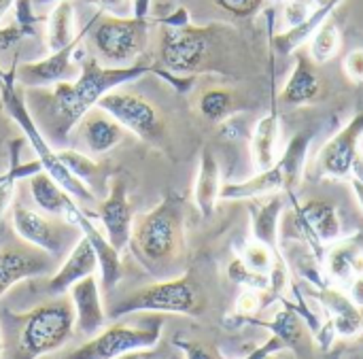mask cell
<instances>
[{
	"label": "cell",
	"instance_id": "6da1fadb",
	"mask_svg": "<svg viewBox=\"0 0 363 359\" xmlns=\"http://www.w3.org/2000/svg\"><path fill=\"white\" fill-rule=\"evenodd\" d=\"M149 72L162 77L164 68L143 62L132 66H104L98 57L85 53L81 60V72L74 81H60L47 87H28L23 100L49 145H64L81 117L91 111L104 94Z\"/></svg>",
	"mask_w": 363,
	"mask_h": 359
},
{
	"label": "cell",
	"instance_id": "7a4b0ae2",
	"mask_svg": "<svg viewBox=\"0 0 363 359\" xmlns=\"http://www.w3.org/2000/svg\"><path fill=\"white\" fill-rule=\"evenodd\" d=\"M74 332L68 298L45 302L28 313L0 309V359H38L62 349Z\"/></svg>",
	"mask_w": 363,
	"mask_h": 359
},
{
	"label": "cell",
	"instance_id": "3957f363",
	"mask_svg": "<svg viewBox=\"0 0 363 359\" xmlns=\"http://www.w3.org/2000/svg\"><path fill=\"white\" fill-rule=\"evenodd\" d=\"M130 245L138 260L149 268H164L179 260L185 247V211L183 198L177 194L164 196V200L134 217Z\"/></svg>",
	"mask_w": 363,
	"mask_h": 359
},
{
	"label": "cell",
	"instance_id": "277c9868",
	"mask_svg": "<svg viewBox=\"0 0 363 359\" xmlns=\"http://www.w3.org/2000/svg\"><path fill=\"white\" fill-rule=\"evenodd\" d=\"M0 100L4 111L11 115V119L17 123V128L23 132L26 140L30 143V147L34 149V155L38 158V162L43 164V170L57 183L62 185V189L81 204H96V194L91 187H87L83 181H79L57 158V151H53V147L49 145V140L43 136V132L38 130V126L34 123L23 96L17 89V62H13V66L9 70L0 68Z\"/></svg>",
	"mask_w": 363,
	"mask_h": 359
},
{
	"label": "cell",
	"instance_id": "5b68a950",
	"mask_svg": "<svg viewBox=\"0 0 363 359\" xmlns=\"http://www.w3.org/2000/svg\"><path fill=\"white\" fill-rule=\"evenodd\" d=\"M225 26H162L160 36V66L179 77H196L211 70L215 49Z\"/></svg>",
	"mask_w": 363,
	"mask_h": 359
},
{
	"label": "cell",
	"instance_id": "8992f818",
	"mask_svg": "<svg viewBox=\"0 0 363 359\" xmlns=\"http://www.w3.org/2000/svg\"><path fill=\"white\" fill-rule=\"evenodd\" d=\"M313 140V130L298 132L289 145L285 147L283 155L266 170H259L255 177L238 183H225L221 187V200H253V198H270L281 194H291L304 172L308 145Z\"/></svg>",
	"mask_w": 363,
	"mask_h": 359
},
{
	"label": "cell",
	"instance_id": "52a82bcc",
	"mask_svg": "<svg viewBox=\"0 0 363 359\" xmlns=\"http://www.w3.org/2000/svg\"><path fill=\"white\" fill-rule=\"evenodd\" d=\"M206 309V300L202 287L194 279V275H183L179 279L160 281L147 287H140L119 300L108 317L119 319L134 313H170V315H189L198 317Z\"/></svg>",
	"mask_w": 363,
	"mask_h": 359
},
{
	"label": "cell",
	"instance_id": "ba28073f",
	"mask_svg": "<svg viewBox=\"0 0 363 359\" xmlns=\"http://www.w3.org/2000/svg\"><path fill=\"white\" fill-rule=\"evenodd\" d=\"M151 23H155V19L96 13L89 28V40L104 66H132L147 49Z\"/></svg>",
	"mask_w": 363,
	"mask_h": 359
},
{
	"label": "cell",
	"instance_id": "9c48e42d",
	"mask_svg": "<svg viewBox=\"0 0 363 359\" xmlns=\"http://www.w3.org/2000/svg\"><path fill=\"white\" fill-rule=\"evenodd\" d=\"M96 106L108 113L115 121L123 126V130H130L147 145L155 149H166L168 145L166 119L160 113V109L153 102H149L145 96L115 87L108 94H104Z\"/></svg>",
	"mask_w": 363,
	"mask_h": 359
},
{
	"label": "cell",
	"instance_id": "30bf717a",
	"mask_svg": "<svg viewBox=\"0 0 363 359\" xmlns=\"http://www.w3.org/2000/svg\"><path fill=\"white\" fill-rule=\"evenodd\" d=\"M162 330L164 319L160 315H155L147 328H128L115 324L89 338L83 347H79L64 359H115L132 349L155 347L162 338Z\"/></svg>",
	"mask_w": 363,
	"mask_h": 359
},
{
	"label": "cell",
	"instance_id": "8fae6325",
	"mask_svg": "<svg viewBox=\"0 0 363 359\" xmlns=\"http://www.w3.org/2000/svg\"><path fill=\"white\" fill-rule=\"evenodd\" d=\"M363 138V113H357L336 136H332L317 155V168L334 181H349Z\"/></svg>",
	"mask_w": 363,
	"mask_h": 359
},
{
	"label": "cell",
	"instance_id": "7c38bea8",
	"mask_svg": "<svg viewBox=\"0 0 363 359\" xmlns=\"http://www.w3.org/2000/svg\"><path fill=\"white\" fill-rule=\"evenodd\" d=\"M98 219L102 221L108 243L117 251H123L130 245L134 223V211L130 204V194L123 177L115 175L108 179V196L102 202H98Z\"/></svg>",
	"mask_w": 363,
	"mask_h": 359
},
{
	"label": "cell",
	"instance_id": "4fadbf2b",
	"mask_svg": "<svg viewBox=\"0 0 363 359\" xmlns=\"http://www.w3.org/2000/svg\"><path fill=\"white\" fill-rule=\"evenodd\" d=\"M11 221L15 234L30 247L40 249L43 253L51 258H60L66 249V232L62 226H57L47 215L28 209L23 204H13Z\"/></svg>",
	"mask_w": 363,
	"mask_h": 359
},
{
	"label": "cell",
	"instance_id": "5bb4252c",
	"mask_svg": "<svg viewBox=\"0 0 363 359\" xmlns=\"http://www.w3.org/2000/svg\"><path fill=\"white\" fill-rule=\"evenodd\" d=\"M94 23V17L87 21V26L77 34V38L62 47L60 51H51L47 57L38 60V62H23L17 64V83L23 87H47L60 81H66L72 72V62H74V53L81 45V40L89 34V28Z\"/></svg>",
	"mask_w": 363,
	"mask_h": 359
},
{
	"label": "cell",
	"instance_id": "9a60e30c",
	"mask_svg": "<svg viewBox=\"0 0 363 359\" xmlns=\"http://www.w3.org/2000/svg\"><path fill=\"white\" fill-rule=\"evenodd\" d=\"M66 221L70 226H77L83 232V236L91 243L94 253H96V260H98V268H100V275H102V292L104 294H111L119 285V281L123 277L121 251H117L108 243L106 234H102V230L89 219V215L83 209H79V206L72 209Z\"/></svg>",
	"mask_w": 363,
	"mask_h": 359
},
{
	"label": "cell",
	"instance_id": "2e32d148",
	"mask_svg": "<svg viewBox=\"0 0 363 359\" xmlns=\"http://www.w3.org/2000/svg\"><path fill=\"white\" fill-rule=\"evenodd\" d=\"M70 302L74 309V330L87 338L100 334L106 326V313L102 309L96 275H89L70 287Z\"/></svg>",
	"mask_w": 363,
	"mask_h": 359
},
{
	"label": "cell",
	"instance_id": "e0dca14e",
	"mask_svg": "<svg viewBox=\"0 0 363 359\" xmlns=\"http://www.w3.org/2000/svg\"><path fill=\"white\" fill-rule=\"evenodd\" d=\"M323 81L313 62L311 53L302 47L296 49V66L281 92V102L287 106H304L313 104L323 96Z\"/></svg>",
	"mask_w": 363,
	"mask_h": 359
},
{
	"label": "cell",
	"instance_id": "ac0fdd59",
	"mask_svg": "<svg viewBox=\"0 0 363 359\" xmlns=\"http://www.w3.org/2000/svg\"><path fill=\"white\" fill-rule=\"evenodd\" d=\"M74 130L89 155H104L123 140V126L98 106L87 111Z\"/></svg>",
	"mask_w": 363,
	"mask_h": 359
},
{
	"label": "cell",
	"instance_id": "d6986e66",
	"mask_svg": "<svg viewBox=\"0 0 363 359\" xmlns=\"http://www.w3.org/2000/svg\"><path fill=\"white\" fill-rule=\"evenodd\" d=\"M53 260L47 253H36L19 247H6L0 251V298L17 283L45 275Z\"/></svg>",
	"mask_w": 363,
	"mask_h": 359
},
{
	"label": "cell",
	"instance_id": "ffe728a7",
	"mask_svg": "<svg viewBox=\"0 0 363 359\" xmlns=\"http://www.w3.org/2000/svg\"><path fill=\"white\" fill-rule=\"evenodd\" d=\"M98 270V260H96V253H94V247L91 243L81 236L77 241V245L72 247V251L68 253L66 262L57 268V272L49 279L47 283V294L51 296H62L66 294L74 283H79L81 279L89 277V275H96Z\"/></svg>",
	"mask_w": 363,
	"mask_h": 359
},
{
	"label": "cell",
	"instance_id": "44dd1931",
	"mask_svg": "<svg viewBox=\"0 0 363 359\" xmlns=\"http://www.w3.org/2000/svg\"><path fill=\"white\" fill-rule=\"evenodd\" d=\"M279 138H281L279 94H277V83H274V74H272V104H270V113L257 121L253 138H251V153H253V164H255L257 172L270 168L279 160V155H277Z\"/></svg>",
	"mask_w": 363,
	"mask_h": 359
},
{
	"label": "cell",
	"instance_id": "7402d4cb",
	"mask_svg": "<svg viewBox=\"0 0 363 359\" xmlns=\"http://www.w3.org/2000/svg\"><path fill=\"white\" fill-rule=\"evenodd\" d=\"M315 298L323 304V309L330 313V319L336 328V334L342 338H353L363 332V309L355 306L349 296H345L340 289L325 285L315 292Z\"/></svg>",
	"mask_w": 363,
	"mask_h": 359
},
{
	"label": "cell",
	"instance_id": "603a6c76",
	"mask_svg": "<svg viewBox=\"0 0 363 359\" xmlns=\"http://www.w3.org/2000/svg\"><path fill=\"white\" fill-rule=\"evenodd\" d=\"M328 277L332 281L349 285L355 277L363 275V236L355 234L351 238H340L325 253Z\"/></svg>",
	"mask_w": 363,
	"mask_h": 359
},
{
	"label": "cell",
	"instance_id": "cb8c5ba5",
	"mask_svg": "<svg viewBox=\"0 0 363 359\" xmlns=\"http://www.w3.org/2000/svg\"><path fill=\"white\" fill-rule=\"evenodd\" d=\"M221 168L211 147H204L200 153L198 175L194 183V202L202 217H211L217 209V202L221 200Z\"/></svg>",
	"mask_w": 363,
	"mask_h": 359
},
{
	"label": "cell",
	"instance_id": "d4e9b609",
	"mask_svg": "<svg viewBox=\"0 0 363 359\" xmlns=\"http://www.w3.org/2000/svg\"><path fill=\"white\" fill-rule=\"evenodd\" d=\"M30 194H32L36 206L43 213L51 215V217L68 219L70 211L77 209V202L45 170H40V172H36V175L30 177Z\"/></svg>",
	"mask_w": 363,
	"mask_h": 359
},
{
	"label": "cell",
	"instance_id": "484cf974",
	"mask_svg": "<svg viewBox=\"0 0 363 359\" xmlns=\"http://www.w3.org/2000/svg\"><path fill=\"white\" fill-rule=\"evenodd\" d=\"M340 2H342V0H325L319 9L313 11V15H311L306 21H302L300 26L287 28L285 32L277 34V36L272 38L274 49H277L281 55L294 53V51H296L298 47H302L306 40H311V36L319 30V26H321L325 19L332 17V13L340 6Z\"/></svg>",
	"mask_w": 363,
	"mask_h": 359
},
{
	"label": "cell",
	"instance_id": "4316f807",
	"mask_svg": "<svg viewBox=\"0 0 363 359\" xmlns=\"http://www.w3.org/2000/svg\"><path fill=\"white\" fill-rule=\"evenodd\" d=\"M281 211H283V198L281 196H270L268 202L259 204H251V232L253 238L264 243L266 247H270L277 255L281 253V245H279V219H281Z\"/></svg>",
	"mask_w": 363,
	"mask_h": 359
},
{
	"label": "cell",
	"instance_id": "83f0119b",
	"mask_svg": "<svg viewBox=\"0 0 363 359\" xmlns=\"http://www.w3.org/2000/svg\"><path fill=\"white\" fill-rule=\"evenodd\" d=\"M77 38V23H74V4L70 0L55 2L51 15L47 17V32L45 43L49 51H60L62 47L70 45Z\"/></svg>",
	"mask_w": 363,
	"mask_h": 359
},
{
	"label": "cell",
	"instance_id": "f1b7e54d",
	"mask_svg": "<svg viewBox=\"0 0 363 359\" xmlns=\"http://www.w3.org/2000/svg\"><path fill=\"white\" fill-rule=\"evenodd\" d=\"M238 321L253 324V326L270 330L272 336H277L287 349H298V345L302 343V336H304L302 317L291 306H287L285 302H283V311H279L272 321H262V319H255V317H247V319H238Z\"/></svg>",
	"mask_w": 363,
	"mask_h": 359
},
{
	"label": "cell",
	"instance_id": "f546056e",
	"mask_svg": "<svg viewBox=\"0 0 363 359\" xmlns=\"http://www.w3.org/2000/svg\"><path fill=\"white\" fill-rule=\"evenodd\" d=\"M19 147L21 143L19 140H13L11 143V166L9 170L4 172V177H0V215L11 206L13 202V196H15V183L23 177H32L36 172L43 170V164L38 160L34 162H28V164H19Z\"/></svg>",
	"mask_w": 363,
	"mask_h": 359
},
{
	"label": "cell",
	"instance_id": "4dcf8cb0",
	"mask_svg": "<svg viewBox=\"0 0 363 359\" xmlns=\"http://www.w3.org/2000/svg\"><path fill=\"white\" fill-rule=\"evenodd\" d=\"M198 111L211 123L225 121L236 111V94L230 87H208L200 94Z\"/></svg>",
	"mask_w": 363,
	"mask_h": 359
},
{
	"label": "cell",
	"instance_id": "1f68e13d",
	"mask_svg": "<svg viewBox=\"0 0 363 359\" xmlns=\"http://www.w3.org/2000/svg\"><path fill=\"white\" fill-rule=\"evenodd\" d=\"M340 43H342L340 30H338L336 21L330 17V19H325V21L319 26V30L311 36L308 53H311V57H313L315 64H325V62H330V60L338 53Z\"/></svg>",
	"mask_w": 363,
	"mask_h": 359
},
{
	"label": "cell",
	"instance_id": "d6a6232c",
	"mask_svg": "<svg viewBox=\"0 0 363 359\" xmlns=\"http://www.w3.org/2000/svg\"><path fill=\"white\" fill-rule=\"evenodd\" d=\"M57 158L62 160V164L79 179L83 181L87 187H91L89 183L98 177L100 172V164L89 155V153H81L77 149H60Z\"/></svg>",
	"mask_w": 363,
	"mask_h": 359
},
{
	"label": "cell",
	"instance_id": "836d02e7",
	"mask_svg": "<svg viewBox=\"0 0 363 359\" xmlns=\"http://www.w3.org/2000/svg\"><path fill=\"white\" fill-rule=\"evenodd\" d=\"M277 258L279 255L270 247H266L264 243H259L255 238L251 243H247V247H245V251L240 255V260L245 262L247 268H251L255 272H264V275H270Z\"/></svg>",
	"mask_w": 363,
	"mask_h": 359
},
{
	"label": "cell",
	"instance_id": "e575fe53",
	"mask_svg": "<svg viewBox=\"0 0 363 359\" xmlns=\"http://www.w3.org/2000/svg\"><path fill=\"white\" fill-rule=\"evenodd\" d=\"M228 277L230 281L242 285L245 289H257V292H266L268 289V283H270V275H264V272H255L251 268L245 266V262L240 258H236L230 266H228Z\"/></svg>",
	"mask_w": 363,
	"mask_h": 359
},
{
	"label": "cell",
	"instance_id": "d590c367",
	"mask_svg": "<svg viewBox=\"0 0 363 359\" xmlns=\"http://www.w3.org/2000/svg\"><path fill=\"white\" fill-rule=\"evenodd\" d=\"M213 2L238 19H251L264 9V0H213Z\"/></svg>",
	"mask_w": 363,
	"mask_h": 359
},
{
	"label": "cell",
	"instance_id": "8d00e7d4",
	"mask_svg": "<svg viewBox=\"0 0 363 359\" xmlns=\"http://www.w3.org/2000/svg\"><path fill=\"white\" fill-rule=\"evenodd\" d=\"M174 347L183 351L185 359H225L215 345H206V343H198V341L174 338Z\"/></svg>",
	"mask_w": 363,
	"mask_h": 359
},
{
	"label": "cell",
	"instance_id": "74e56055",
	"mask_svg": "<svg viewBox=\"0 0 363 359\" xmlns=\"http://www.w3.org/2000/svg\"><path fill=\"white\" fill-rule=\"evenodd\" d=\"M264 309V296L257 289H245L236 300V319L255 317Z\"/></svg>",
	"mask_w": 363,
	"mask_h": 359
},
{
	"label": "cell",
	"instance_id": "f35d334b",
	"mask_svg": "<svg viewBox=\"0 0 363 359\" xmlns=\"http://www.w3.org/2000/svg\"><path fill=\"white\" fill-rule=\"evenodd\" d=\"M85 2L96 4L100 13L113 17H130L134 13V0H85Z\"/></svg>",
	"mask_w": 363,
	"mask_h": 359
},
{
	"label": "cell",
	"instance_id": "ab89813d",
	"mask_svg": "<svg viewBox=\"0 0 363 359\" xmlns=\"http://www.w3.org/2000/svg\"><path fill=\"white\" fill-rule=\"evenodd\" d=\"M32 34H34V28H26V26H19V23H11V26L0 28V53L11 49L21 38L32 36Z\"/></svg>",
	"mask_w": 363,
	"mask_h": 359
},
{
	"label": "cell",
	"instance_id": "60d3db41",
	"mask_svg": "<svg viewBox=\"0 0 363 359\" xmlns=\"http://www.w3.org/2000/svg\"><path fill=\"white\" fill-rule=\"evenodd\" d=\"M345 72L351 81L363 83V49H353L345 57Z\"/></svg>",
	"mask_w": 363,
	"mask_h": 359
},
{
	"label": "cell",
	"instance_id": "b9f144b4",
	"mask_svg": "<svg viewBox=\"0 0 363 359\" xmlns=\"http://www.w3.org/2000/svg\"><path fill=\"white\" fill-rule=\"evenodd\" d=\"M349 183L353 187V194L359 202L363 211V153H359L353 162V168H351V177H349Z\"/></svg>",
	"mask_w": 363,
	"mask_h": 359
},
{
	"label": "cell",
	"instance_id": "7bdbcfd3",
	"mask_svg": "<svg viewBox=\"0 0 363 359\" xmlns=\"http://www.w3.org/2000/svg\"><path fill=\"white\" fill-rule=\"evenodd\" d=\"M287 347L277 338V336H270L264 345H259L257 349H253L247 358L242 359H264L268 358V355H277V353H281V351H285Z\"/></svg>",
	"mask_w": 363,
	"mask_h": 359
},
{
	"label": "cell",
	"instance_id": "ee69618b",
	"mask_svg": "<svg viewBox=\"0 0 363 359\" xmlns=\"http://www.w3.org/2000/svg\"><path fill=\"white\" fill-rule=\"evenodd\" d=\"M349 298H351V302L355 304V306H359L363 309V275L359 277H355L351 283H349Z\"/></svg>",
	"mask_w": 363,
	"mask_h": 359
},
{
	"label": "cell",
	"instance_id": "f6af8a7d",
	"mask_svg": "<svg viewBox=\"0 0 363 359\" xmlns=\"http://www.w3.org/2000/svg\"><path fill=\"white\" fill-rule=\"evenodd\" d=\"M115 359H157V351H155V347L132 349V351H125V353L117 355Z\"/></svg>",
	"mask_w": 363,
	"mask_h": 359
},
{
	"label": "cell",
	"instance_id": "bcb514c9",
	"mask_svg": "<svg viewBox=\"0 0 363 359\" xmlns=\"http://www.w3.org/2000/svg\"><path fill=\"white\" fill-rule=\"evenodd\" d=\"M149 9H151V0H134V13L136 17H149Z\"/></svg>",
	"mask_w": 363,
	"mask_h": 359
},
{
	"label": "cell",
	"instance_id": "7dc6e473",
	"mask_svg": "<svg viewBox=\"0 0 363 359\" xmlns=\"http://www.w3.org/2000/svg\"><path fill=\"white\" fill-rule=\"evenodd\" d=\"M13 4H15V0H0V21H2V17L13 9Z\"/></svg>",
	"mask_w": 363,
	"mask_h": 359
},
{
	"label": "cell",
	"instance_id": "c3c4849f",
	"mask_svg": "<svg viewBox=\"0 0 363 359\" xmlns=\"http://www.w3.org/2000/svg\"><path fill=\"white\" fill-rule=\"evenodd\" d=\"M328 359H342V347H336L334 351H330V358Z\"/></svg>",
	"mask_w": 363,
	"mask_h": 359
},
{
	"label": "cell",
	"instance_id": "681fc988",
	"mask_svg": "<svg viewBox=\"0 0 363 359\" xmlns=\"http://www.w3.org/2000/svg\"><path fill=\"white\" fill-rule=\"evenodd\" d=\"M34 4H55V2H60V0H32Z\"/></svg>",
	"mask_w": 363,
	"mask_h": 359
},
{
	"label": "cell",
	"instance_id": "f907efd6",
	"mask_svg": "<svg viewBox=\"0 0 363 359\" xmlns=\"http://www.w3.org/2000/svg\"><path fill=\"white\" fill-rule=\"evenodd\" d=\"M272 2H281V4H289V2H294V0H272Z\"/></svg>",
	"mask_w": 363,
	"mask_h": 359
},
{
	"label": "cell",
	"instance_id": "816d5d0a",
	"mask_svg": "<svg viewBox=\"0 0 363 359\" xmlns=\"http://www.w3.org/2000/svg\"><path fill=\"white\" fill-rule=\"evenodd\" d=\"M264 359H274V355H268V358H264Z\"/></svg>",
	"mask_w": 363,
	"mask_h": 359
},
{
	"label": "cell",
	"instance_id": "f5cc1de1",
	"mask_svg": "<svg viewBox=\"0 0 363 359\" xmlns=\"http://www.w3.org/2000/svg\"><path fill=\"white\" fill-rule=\"evenodd\" d=\"M0 351H2V341H0Z\"/></svg>",
	"mask_w": 363,
	"mask_h": 359
},
{
	"label": "cell",
	"instance_id": "db71d44e",
	"mask_svg": "<svg viewBox=\"0 0 363 359\" xmlns=\"http://www.w3.org/2000/svg\"><path fill=\"white\" fill-rule=\"evenodd\" d=\"M353 359H357V358H353Z\"/></svg>",
	"mask_w": 363,
	"mask_h": 359
}]
</instances>
